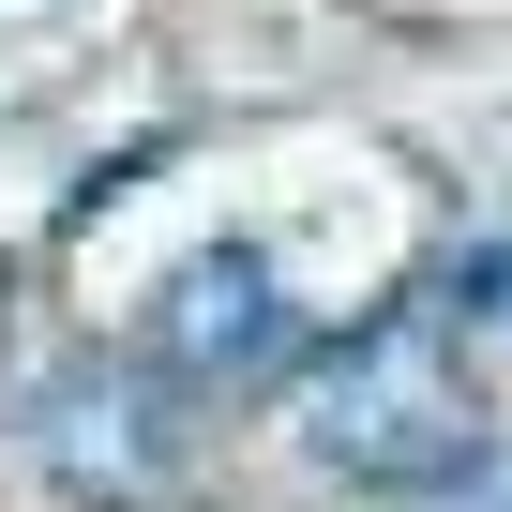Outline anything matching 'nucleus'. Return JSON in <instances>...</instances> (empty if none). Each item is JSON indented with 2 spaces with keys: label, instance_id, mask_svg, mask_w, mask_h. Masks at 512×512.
I'll use <instances>...</instances> for the list:
<instances>
[{
  "label": "nucleus",
  "instance_id": "f257e3e1",
  "mask_svg": "<svg viewBox=\"0 0 512 512\" xmlns=\"http://www.w3.org/2000/svg\"><path fill=\"white\" fill-rule=\"evenodd\" d=\"M302 452L332 467V482H467L482 467V392H467V362H452V332L437 317H377V332H347L332 362H317V392H302Z\"/></svg>",
  "mask_w": 512,
  "mask_h": 512
},
{
  "label": "nucleus",
  "instance_id": "20e7f679",
  "mask_svg": "<svg viewBox=\"0 0 512 512\" xmlns=\"http://www.w3.org/2000/svg\"><path fill=\"white\" fill-rule=\"evenodd\" d=\"M422 317H437V332H512V256H452Z\"/></svg>",
  "mask_w": 512,
  "mask_h": 512
},
{
  "label": "nucleus",
  "instance_id": "f03ea898",
  "mask_svg": "<svg viewBox=\"0 0 512 512\" xmlns=\"http://www.w3.org/2000/svg\"><path fill=\"white\" fill-rule=\"evenodd\" d=\"M166 362H76L46 407H31V452L76 482V497H166L181 482V422H166Z\"/></svg>",
  "mask_w": 512,
  "mask_h": 512
},
{
  "label": "nucleus",
  "instance_id": "7ed1b4c3",
  "mask_svg": "<svg viewBox=\"0 0 512 512\" xmlns=\"http://www.w3.org/2000/svg\"><path fill=\"white\" fill-rule=\"evenodd\" d=\"M151 362H166L181 392L272 377V362H287V272H272L256 241H211V256H181V272H166V302H151Z\"/></svg>",
  "mask_w": 512,
  "mask_h": 512
}]
</instances>
